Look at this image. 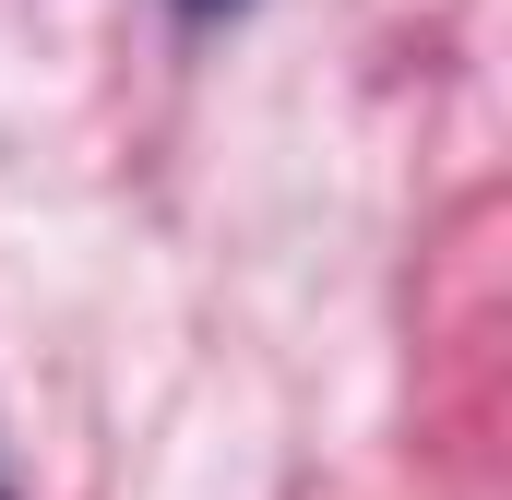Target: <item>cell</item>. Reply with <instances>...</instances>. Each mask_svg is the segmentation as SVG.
Here are the masks:
<instances>
[{
    "label": "cell",
    "instance_id": "cell-1",
    "mask_svg": "<svg viewBox=\"0 0 512 500\" xmlns=\"http://www.w3.org/2000/svg\"><path fill=\"white\" fill-rule=\"evenodd\" d=\"M179 12H239V0H179Z\"/></svg>",
    "mask_w": 512,
    "mask_h": 500
}]
</instances>
